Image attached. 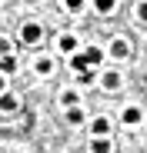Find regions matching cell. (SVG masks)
Listing matches in <instances>:
<instances>
[{
	"mask_svg": "<svg viewBox=\"0 0 147 153\" xmlns=\"http://www.w3.org/2000/svg\"><path fill=\"white\" fill-rule=\"evenodd\" d=\"M20 40L23 43H37L40 40V27H37V23H27V27L20 30Z\"/></svg>",
	"mask_w": 147,
	"mask_h": 153,
	"instance_id": "obj_1",
	"label": "cell"
},
{
	"mask_svg": "<svg viewBox=\"0 0 147 153\" xmlns=\"http://www.w3.org/2000/svg\"><path fill=\"white\" fill-rule=\"evenodd\" d=\"M70 67L77 70V73H84L87 67H94V63H90V57H87V50H84V53H77V57H74V60H70Z\"/></svg>",
	"mask_w": 147,
	"mask_h": 153,
	"instance_id": "obj_2",
	"label": "cell"
},
{
	"mask_svg": "<svg viewBox=\"0 0 147 153\" xmlns=\"http://www.w3.org/2000/svg\"><path fill=\"white\" fill-rule=\"evenodd\" d=\"M94 137H110V123H107V117H97V120H94Z\"/></svg>",
	"mask_w": 147,
	"mask_h": 153,
	"instance_id": "obj_3",
	"label": "cell"
},
{
	"mask_svg": "<svg viewBox=\"0 0 147 153\" xmlns=\"http://www.w3.org/2000/svg\"><path fill=\"white\" fill-rule=\"evenodd\" d=\"M124 123H127V126H137V123H140V110H137V107H127V110H124Z\"/></svg>",
	"mask_w": 147,
	"mask_h": 153,
	"instance_id": "obj_4",
	"label": "cell"
},
{
	"mask_svg": "<svg viewBox=\"0 0 147 153\" xmlns=\"http://www.w3.org/2000/svg\"><path fill=\"white\" fill-rule=\"evenodd\" d=\"M90 150H94V153H110V140H107V137H97V140L90 143Z\"/></svg>",
	"mask_w": 147,
	"mask_h": 153,
	"instance_id": "obj_5",
	"label": "cell"
},
{
	"mask_svg": "<svg viewBox=\"0 0 147 153\" xmlns=\"http://www.w3.org/2000/svg\"><path fill=\"white\" fill-rule=\"evenodd\" d=\"M104 87H107V90H117V87H120V76H117V73H104Z\"/></svg>",
	"mask_w": 147,
	"mask_h": 153,
	"instance_id": "obj_6",
	"label": "cell"
},
{
	"mask_svg": "<svg viewBox=\"0 0 147 153\" xmlns=\"http://www.w3.org/2000/svg\"><path fill=\"white\" fill-rule=\"evenodd\" d=\"M74 47H77V37H74V33H64V37H60V50H74Z\"/></svg>",
	"mask_w": 147,
	"mask_h": 153,
	"instance_id": "obj_7",
	"label": "cell"
},
{
	"mask_svg": "<svg viewBox=\"0 0 147 153\" xmlns=\"http://www.w3.org/2000/svg\"><path fill=\"white\" fill-rule=\"evenodd\" d=\"M110 53H114L117 60H120V57H127V43H124V40H117V43L110 47Z\"/></svg>",
	"mask_w": 147,
	"mask_h": 153,
	"instance_id": "obj_8",
	"label": "cell"
},
{
	"mask_svg": "<svg viewBox=\"0 0 147 153\" xmlns=\"http://www.w3.org/2000/svg\"><path fill=\"white\" fill-rule=\"evenodd\" d=\"M87 57H90V63H100V60H104L100 47H87Z\"/></svg>",
	"mask_w": 147,
	"mask_h": 153,
	"instance_id": "obj_9",
	"label": "cell"
},
{
	"mask_svg": "<svg viewBox=\"0 0 147 153\" xmlns=\"http://www.w3.org/2000/svg\"><path fill=\"white\" fill-rule=\"evenodd\" d=\"M67 120H70V123H80V120H84V113H80L77 107H67Z\"/></svg>",
	"mask_w": 147,
	"mask_h": 153,
	"instance_id": "obj_10",
	"label": "cell"
},
{
	"mask_svg": "<svg viewBox=\"0 0 147 153\" xmlns=\"http://www.w3.org/2000/svg\"><path fill=\"white\" fill-rule=\"evenodd\" d=\"M50 70H54V63L47 60V57H44V60H37V73H44V76H47V73H50Z\"/></svg>",
	"mask_w": 147,
	"mask_h": 153,
	"instance_id": "obj_11",
	"label": "cell"
},
{
	"mask_svg": "<svg viewBox=\"0 0 147 153\" xmlns=\"http://www.w3.org/2000/svg\"><path fill=\"white\" fill-rule=\"evenodd\" d=\"M0 107H4V110H7V113H10V110H14V107H17V100H14V97H10V93H4V100H0Z\"/></svg>",
	"mask_w": 147,
	"mask_h": 153,
	"instance_id": "obj_12",
	"label": "cell"
},
{
	"mask_svg": "<svg viewBox=\"0 0 147 153\" xmlns=\"http://www.w3.org/2000/svg\"><path fill=\"white\" fill-rule=\"evenodd\" d=\"M97 10H100V13H110V10H114V0H97Z\"/></svg>",
	"mask_w": 147,
	"mask_h": 153,
	"instance_id": "obj_13",
	"label": "cell"
},
{
	"mask_svg": "<svg viewBox=\"0 0 147 153\" xmlns=\"http://www.w3.org/2000/svg\"><path fill=\"white\" fill-rule=\"evenodd\" d=\"M64 103H67V107H74V103H77V93L67 90V93H64Z\"/></svg>",
	"mask_w": 147,
	"mask_h": 153,
	"instance_id": "obj_14",
	"label": "cell"
},
{
	"mask_svg": "<svg viewBox=\"0 0 147 153\" xmlns=\"http://www.w3.org/2000/svg\"><path fill=\"white\" fill-rule=\"evenodd\" d=\"M64 4H67V10H80V7H84V0H64Z\"/></svg>",
	"mask_w": 147,
	"mask_h": 153,
	"instance_id": "obj_15",
	"label": "cell"
},
{
	"mask_svg": "<svg viewBox=\"0 0 147 153\" xmlns=\"http://www.w3.org/2000/svg\"><path fill=\"white\" fill-rule=\"evenodd\" d=\"M14 67H17V63H14V57H10V53H7V57H4V70H7V73H10V70H14Z\"/></svg>",
	"mask_w": 147,
	"mask_h": 153,
	"instance_id": "obj_16",
	"label": "cell"
},
{
	"mask_svg": "<svg viewBox=\"0 0 147 153\" xmlns=\"http://www.w3.org/2000/svg\"><path fill=\"white\" fill-rule=\"evenodd\" d=\"M137 13H140V20H147V4H140V7H137Z\"/></svg>",
	"mask_w": 147,
	"mask_h": 153,
	"instance_id": "obj_17",
	"label": "cell"
}]
</instances>
